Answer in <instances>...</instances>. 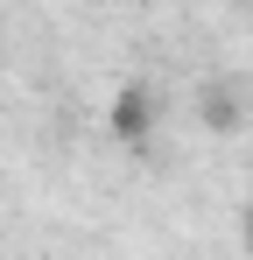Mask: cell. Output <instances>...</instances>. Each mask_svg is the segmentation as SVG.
Listing matches in <instances>:
<instances>
[{"instance_id": "obj_2", "label": "cell", "mask_w": 253, "mask_h": 260, "mask_svg": "<svg viewBox=\"0 0 253 260\" xmlns=\"http://www.w3.org/2000/svg\"><path fill=\"white\" fill-rule=\"evenodd\" d=\"M197 113H204L211 134H232V127H239V99H232V91H218V85L204 91V106H197Z\"/></svg>"}, {"instance_id": "obj_3", "label": "cell", "mask_w": 253, "mask_h": 260, "mask_svg": "<svg viewBox=\"0 0 253 260\" xmlns=\"http://www.w3.org/2000/svg\"><path fill=\"white\" fill-rule=\"evenodd\" d=\"M246 260H253V204H246Z\"/></svg>"}, {"instance_id": "obj_1", "label": "cell", "mask_w": 253, "mask_h": 260, "mask_svg": "<svg viewBox=\"0 0 253 260\" xmlns=\"http://www.w3.org/2000/svg\"><path fill=\"white\" fill-rule=\"evenodd\" d=\"M106 127H113V141H126V148H148V134H155V91L148 85H120L113 106H106Z\"/></svg>"}]
</instances>
